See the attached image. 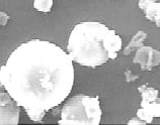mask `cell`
<instances>
[{
	"label": "cell",
	"mask_w": 160,
	"mask_h": 125,
	"mask_svg": "<svg viewBox=\"0 0 160 125\" xmlns=\"http://www.w3.org/2000/svg\"><path fill=\"white\" fill-rule=\"evenodd\" d=\"M0 83L20 107L49 111L73 88V59L53 43L32 39L10 53L0 69Z\"/></svg>",
	"instance_id": "cell-1"
},
{
	"label": "cell",
	"mask_w": 160,
	"mask_h": 125,
	"mask_svg": "<svg viewBox=\"0 0 160 125\" xmlns=\"http://www.w3.org/2000/svg\"><path fill=\"white\" fill-rule=\"evenodd\" d=\"M108 27L96 21L78 23L71 31L68 39L69 55L78 64L95 68L109 60L108 53L103 45L104 35Z\"/></svg>",
	"instance_id": "cell-2"
},
{
	"label": "cell",
	"mask_w": 160,
	"mask_h": 125,
	"mask_svg": "<svg viewBox=\"0 0 160 125\" xmlns=\"http://www.w3.org/2000/svg\"><path fill=\"white\" fill-rule=\"evenodd\" d=\"M102 112L98 97L76 95L68 100L61 110L60 125H98Z\"/></svg>",
	"instance_id": "cell-3"
},
{
	"label": "cell",
	"mask_w": 160,
	"mask_h": 125,
	"mask_svg": "<svg viewBox=\"0 0 160 125\" xmlns=\"http://www.w3.org/2000/svg\"><path fill=\"white\" fill-rule=\"evenodd\" d=\"M19 105L8 93L0 94V124L16 125L19 121Z\"/></svg>",
	"instance_id": "cell-4"
},
{
	"label": "cell",
	"mask_w": 160,
	"mask_h": 125,
	"mask_svg": "<svg viewBox=\"0 0 160 125\" xmlns=\"http://www.w3.org/2000/svg\"><path fill=\"white\" fill-rule=\"evenodd\" d=\"M133 62L140 65L142 71H151L160 65V52L151 47H141L135 53Z\"/></svg>",
	"instance_id": "cell-5"
},
{
	"label": "cell",
	"mask_w": 160,
	"mask_h": 125,
	"mask_svg": "<svg viewBox=\"0 0 160 125\" xmlns=\"http://www.w3.org/2000/svg\"><path fill=\"white\" fill-rule=\"evenodd\" d=\"M137 117L151 123L154 117H160V99L155 101H141V108L137 111Z\"/></svg>",
	"instance_id": "cell-6"
},
{
	"label": "cell",
	"mask_w": 160,
	"mask_h": 125,
	"mask_svg": "<svg viewBox=\"0 0 160 125\" xmlns=\"http://www.w3.org/2000/svg\"><path fill=\"white\" fill-rule=\"evenodd\" d=\"M138 5L144 12L146 18L160 27V2L156 0H139Z\"/></svg>",
	"instance_id": "cell-7"
},
{
	"label": "cell",
	"mask_w": 160,
	"mask_h": 125,
	"mask_svg": "<svg viewBox=\"0 0 160 125\" xmlns=\"http://www.w3.org/2000/svg\"><path fill=\"white\" fill-rule=\"evenodd\" d=\"M103 45L104 49L108 53L109 60H115L118 57V53L121 51L123 41L120 35H118L115 30H109L103 39Z\"/></svg>",
	"instance_id": "cell-8"
},
{
	"label": "cell",
	"mask_w": 160,
	"mask_h": 125,
	"mask_svg": "<svg viewBox=\"0 0 160 125\" xmlns=\"http://www.w3.org/2000/svg\"><path fill=\"white\" fill-rule=\"evenodd\" d=\"M147 33L143 30H139L136 35L133 36V39L130 40V43L128 44L127 47L125 48L123 53L124 55H130L135 49H139L143 47V41L146 39Z\"/></svg>",
	"instance_id": "cell-9"
},
{
	"label": "cell",
	"mask_w": 160,
	"mask_h": 125,
	"mask_svg": "<svg viewBox=\"0 0 160 125\" xmlns=\"http://www.w3.org/2000/svg\"><path fill=\"white\" fill-rule=\"evenodd\" d=\"M54 0H35L33 1V7L38 11L41 12H50L53 6Z\"/></svg>",
	"instance_id": "cell-10"
},
{
	"label": "cell",
	"mask_w": 160,
	"mask_h": 125,
	"mask_svg": "<svg viewBox=\"0 0 160 125\" xmlns=\"http://www.w3.org/2000/svg\"><path fill=\"white\" fill-rule=\"evenodd\" d=\"M32 121L35 122H42V120L46 115V110H39V109H24Z\"/></svg>",
	"instance_id": "cell-11"
},
{
	"label": "cell",
	"mask_w": 160,
	"mask_h": 125,
	"mask_svg": "<svg viewBox=\"0 0 160 125\" xmlns=\"http://www.w3.org/2000/svg\"><path fill=\"white\" fill-rule=\"evenodd\" d=\"M125 74V81L127 83H130V82H134L139 79V76L138 75H134L131 71H126L124 73Z\"/></svg>",
	"instance_id": "cell-12"
},
{
	"label": "cell",
	"mask_w": 160,
	"mask_h": 125,
	"mask_svg": "<svg viewBox=\"0 0 160 125\" xmlns=\"http://www.w3.org/2000/svg\"><path fill=\"white\" fill-rule=\"evenodd\" d=\"M127 124H129V125H134V124H136V125H145L147 123L144 121V120H142L141 118L135 117V118H132L131 120H129Z\"/></svg>",
	"instance_id": "cell-13"
},
{
	"label": "cell",
	"mask_w": 160,
	"mask_h": 125,
	"mask_svg": "<svg viewBox=\"0 0 160 125\" xmlns=\"http://www.w3.org/2000/svg\"><path fill=\"white\" fill-rule=\"evenodd\" d=\"M9 15H8L7 13H5L4 11H1L0 12V23H1V25L4 26L6 25V23L8 21V19H9Z\"/></svg>",
	"instance_id": "cell-14"
}]
</instances>
